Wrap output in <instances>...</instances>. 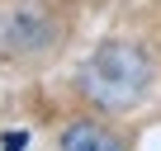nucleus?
<instances>
[{
    "mask_svg": "<svg viewBox=\"0 0 161 151\" xmlns=\"http://www.w3.org/2000/svg\"><path fill=\"white\" fill-rule=\"evenodd\" d=\"M80 95H86L95 109L104 113H128L147 99L152 90V57L128 43V38H114V43H100L86 61H80V76H76Z\"/></svg>",
    "mask_w": 161,
    "mask_h": 151,
    "instance_id": "nucleus-1",
    "label": "nucleus"
},
{
    "mask_svg": "<svg viewBox=\"0 0 161 151\" xmlns=\"http://www.w3.org/2000/svg\"><path fill=\"white\" fill-rule=\"evenodd\" d=\"M52 43V19L33 5H14L0 14V52L5 57H33Z\"/></svg>",
    "mask_w": 161,
    "mask_h": 151,
    "instance_id": "nucleus-2",
    "label": "nucleus"
},
{
    "mask_svg": "<svg viewBox=\"0 0 161 151\" xmlns=\"http://www.w3.org/2000/svg\"><path fill=\"white\" fill-rule=\"evenodd\" d=\"M57 146H62V151H128L119 132H109L104 123H90V118L66 123L62 137H57Z\"/></svg>",
    "mask_w": 161,
    "mask_h": 151,
    "instance_id": "nucleus-3",
    "label": "nucleus"
},
{
    "mask_svg": "<svg viewBox=\"0 0 161 151\" xmlns=\"http://www.w3.org/2000/svg\"><path fill=\"white\" fill-rule=\"evenodd\" d=\"M24 142H29V132H10L5 137V151H24Z\"/></svg>",
    "mask_w": 161,
    "mask_h": 151,
    "instance_id": "nucleus-4",
    "label": "nucleus"
}]
</instances>
